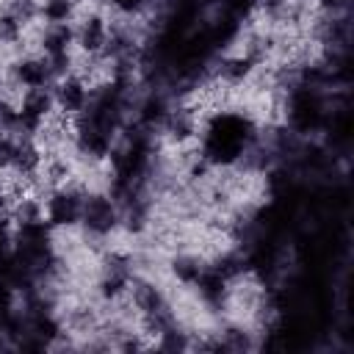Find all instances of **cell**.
<instances>
[{
  "mask_svg": "<svg viewBox=\"0 0 354 354\" xmlns=\"http://www.w3.org/2000/svg\"><path fill=\"white\" fill-rule=\"evenodd\" d=\"M252 138V124L243 116L235 113H221L210 122L207 136H205V158L213 163H232L249 144Z\"/></svg>",
  "mask_w": 354,
  "mask_h": 354,
  "instance_id": "1",
  "label": "cell"
},
{
  "mask_svg": "<svg viewBox=\"0 0 354 354\" xmlns=\"http://www.w3.org/2000/svg\"><path fill=\"white\" fill-rule=\"evenodd\" d=\"M80 216H83L86 227L97 235L111 232L113 224H116V210H113L111 199H105V196H88L86 205L80 207Z\"/></svg>",
  "mask_w": 354,
  "mask_h": 354,
  "instance_id": "2",
  "label": "cell"
},
{
  "mask_svg": "<svg viewBox=\"0 0 354 354\" xmlns=\"http://www.w3.org/2000/svg\"><path fill=\"white\" fill-rule=\"evenodd\" d=\"M318 119H321L318 100L310 91H299L293 97V102H290V122H293V127L301 130V133H307V130H313L318 124Z\"/></svg>",
  "mask_w": 354,
  "mask_h": 354,
  "instance_id": "3",
  "label": "cell"
},
{
  "mask_svg": "<svg viewBox=\"0 0 354 354\" xmlns=\"http://www.w3.org/2000/svg\"><path fill=\"white\" fill-rule=\"evenodd\" d=\"M47 108H50V94H47L44 88H30L28 97L22 100V111H19L17 122H19L25 130H36L39 122L44 119Z\"/></svg>",
  "mask_w": 354,
  "mask_h": 354,
  "instance_id": "4",
  "label": "cell"
},
{
  "mask_svg": "<svg viewBox=\"0 0 354 354\" xmlns=\"http://www.w3.org/2000/svg\"><path fill=\"white\" fill-rule=\"evenodd\" d=\"M69 39H72V33H69V28L61 25V22H55V25L44 33V53L50 55V66H53V69H61V66H64Z\"/></svg>",
  "mask_w": 354,
  "mask_h": 354,
  "instance_id": "5",
  "label": "cell"
},
{
  "mask_svg": "<svg viewBox=\"0 0 354 354\" xmlns=\"http://www.w3.org/2000/svg\"><path fill=\"white\" fill-rule=\"evenodd\" d=\"M80 199L75 196V194H55L53 199H50V221L53 224H75L77 221V216H80Z\"/></svg>",
  "mask_w": 354,
  "mask_h": 354,
  "instance_id": "6",
  "label": "cell"
},
{
  "mask_svg": "<svg viewBox=\"0 0 354 354\" xmlns=\"http://www.w3.org/2000/svg\"><path fill=\"white\" fill-rule=\"evenodd\" d=\"M86 100H88V94H86V88H83L80 80H64L58 86V102H61L64 111H69V113L83 111Z\"/></svg>",
  "mask_w": 354,
  "mask_h": 354,
  "instance_id": "7",
  "label": "cell"
},
{
  "mask_svg": "<svg viewBox=\"0 0 354 354\" xmlns=\"http://www.w3.org/2000/svg\"><path fill=\"white\" fill-rule=\"evenodd\" d=\"M50 64H44V61H22L19 66H17V77L25 83V86H30V88H41L47 80H50Z\"/></svg>",
  "mask_w": 354,
  "mask_h": 354,
  "instance_id": "8",
  "label": "cell"
},
{
  "mask_svg": "<svg viewBox=\"0 0 354 354\" xmlns=\"http://www.w3.org/2000/svg\"><path fill=\"white\" fill-rule=\"evenodd\" d=\"M80 44H83V50H88V53H97V50L105 44V22H102L100 17H88V19L83 22Z\"/></svg>",
  "mask_w": 354,
  "mask_h": 354,
  "instance_id": "9",
  "label": "cell"
},
{
  "mask_svg": "<svg viewBox=\"0 0 354 354\" xmlns=\"http://www.w3.org/2000/svg\"><path fill=\"white\" fill-rule=\"evenodd\" d=\"M196 282H199V290H202V296H205L207 301L218 304V301L224 299V274H221V271L199 274V277H196Z\"/></svg>",
  "mask_w": 354,
  "mask_h": 354,
  "instance_id": "10",
  "label": "cell"
},
{
  "mask_svg": "<svg viewBox=\"0 0 354 354\" xmlns=\"http://www.w3.org/2000/svg\"><path fill=\"white\" fill-rule=\"evenodd\" d=\"M14 166H17L19 171H25V174H30V171L39 166V152L33 149L30 141H22V144L14 149Z\"/></svg>",
  "mask_w": 354,
  "mask_h": 354,
  "instance_id": "11",
  "label": "cell"
},
{
  "mask_svg": "<svg viewBox=\"0 0 354 354\" xmlns=\"http://www.w3.org/2000/svg\"><path fill=\"white\" fill-rule=\"evenodd\" d=\"M124 285H127V268L119 266V263L108 266V274H105V282H102L105 293H119Z\"/></svg>",
  "mask_w": 354,
  "mask_h": 354,
  "instance_id": "12",
  "label": "cell"
},
{
  "mask_svg": "<svg viewBox=\"0 0 354 354\" xmlns=\"http://www.w3.org/2000/svg\"><path fill=\"white\" fill-rule=\"evenodd\" d=\"M19 25H22L19 19H14L11 14H3L0 17V39L3 41H14L19 36Z\"/></svg>",
  "mask_w": 354,
  "mask_h": 354,
  "instance_id": "13",
  "label": "cell"
},
{
  "mask_svg": "<svg viewBox=\"0 0 354 354\" xmlns=\"http://www.w3.org/2000/svg\"><path fill=\"white\" fill-rule=\"evenodd\" d=\"M8 14H11L14 19H19V22H25V19L33 17V3H30V0H11V3H8Z\"/></svg>",
  "mask_w": 354,
  "mask_h": 354,
  "instance_id": "14",
  "label": "cell"
},
{
  "mask_svg": "<svg viewBox=\"0 0 354 354\" xmlns=\"http://www.w3.org/2000/svg\"><path fill=\"white\" fill-rule=\"evenodd\" d=\"M44 14H47L53 22L66 19V14H69V0H50L47 8H44Z\"/></svg>",
  "mask_w": 354,
  "mask_h": 354,
  "instance_id": "15",
  "label": "cell"
},
{
  "mask_svg": "<svg viewBox=\"0 0 354 354\" xmlns=\"http://www.w3.org/2000/svg\"><path fill=\"white\" fill-rule=\"evenodd\" d=\"M252 6H254V0H224L227 17H232V19H241L243 14H249Z\"/></svg>",
  "mask_w": 354,
  "mask_h": 354,
  "instance_id": "16",
  "label": "cell"
},
{
  "mask_svg": "<svg viewBox=\"0 0 354 354\" xmlns=\"http://www.w3.org/2000/svg\"><path fill=\"white\" fill-rule=\"evenodd\" d=\"M14 149H17V147H14L6 136H0V169L14 163Z\"/></svg>",
  "mask_w": 354,
  "mask_h": 354,
  "instance_id": "17",
  "label": "cell"
},
{
  "mask_svg": "<svg viewBox=\"0 0 354 354\" xmlns=\"http://www.w3.org/2000/svg\"><path fill=\"white\" fill-rule=\"evenodd\" d=\"M119 11H124V14H133V11H141L144 8V0H111Z\"/></svg>",
  "mask_w": 354,
  "mask_h": 354,
  "instance_id": "18",
  "label": "cell"
},
{
  "mask_svg": "<svg viewBox=\"0 0 354 354\" xmlns=\"http://www.w3.org/2000/svg\"><path fill=\"white\" fill-rule=\"evenodd\" d=\"M6 249H8V232H6V227L0 224V260L6 257Z\"/></svg>",
  "mask_w": 354,
  "mask_h": 354,
  "instance_id": "19",
  "label": "cell"
}]
</instances>
